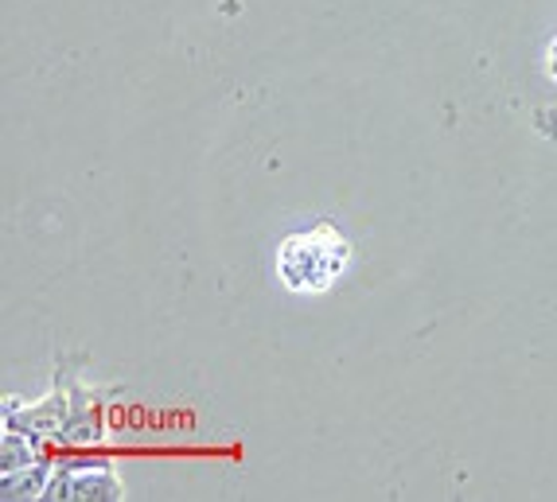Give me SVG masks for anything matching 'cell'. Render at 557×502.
I'll return each instance as SVG.
<instances>
[{
  "instance_id": "obj_1",
  "label": "cell",
  "mask_w": 557,
  "mask_h": 502,
  "mask_svg": "<svg viewBox=\"0 0 557 502\" xmlns=\"http://www.w3.org/2000/svg\"><path fill=\"white\" fill-rule=\"evenodd\" d=\"M277 280L297 297H320L344 277L351 265V242L332 223H320L305 234H288L277 250Z\"/></svg>"
},
{
  "instance_id": "obj_2",
  "label": "cell",
  "mask_w": 557,
  "mask_h": 502,
  "mask_svg": "<svg viewBox=\"0 0 557 502\" xmlns=\"http://www.w3.org/2000/svg\"><path fill=\"white\" fill-rule=\"evenodd\" d=\"M546 75L557 83V36H554V43L546 47Z\"/></svg>"
}]
</instances>
